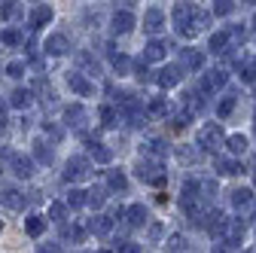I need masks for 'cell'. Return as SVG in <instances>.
Returning a JSON list of instances; mask_svg holds the SVG:
<instances>
[{"instance_id": "cell-1", "label": "cell", "mask_w": 256, "mask_h": 253, "mask_svg": "<svg viewBox=\"0 0 256 253\" xmlns=\"http://www.w3.org/2000/svg\"><path fill=\"white\" fill-rule=\"evenodd\" d=\"M134 174L144 183H150V186H165L168 183V174L162 171V159H150V156H140V159H138Z\"/></svg>"}, {"instance_id": "cell-2", "label": "cell", "mask_w": 256, "mask_h": 253, "mask_svg": "<svg viewBox=\"0 0 256 253\" xmlns=\"http://www.w3.org/2000/svg\"><path fill=\"white\" fill-rule=\"evenodd\" d=\"M92 177V159L86 156H70L68 165H64V180L68 183H82Z\"/></svg>"}, {"instance_id": "cell-3", "label": "cell", "mask_w": 256, "mask_h": 253, "mask_svg": "<svg viewBox=\"0 0 256 253\" xmlns=\"http://www.w3.org/2000/svg\"><path fill=\"white\" fill-rule=\"evenodd\" d=\"M226 140L222 138V128H220V122H208V125H202L198 128V150L202 152H216V146Z\"/></svg>"}, {"instance_id": "cell-4", "label": "cell", "mask_w": 256, "mask_h": 253, "mask_svg": "<svg viewBox=\"0 0 256 253\" xmlns=\"http://www.w3.org/2000/svg\"><path fill=\"white\" fill-rule=\"evenodd\" d=\"M68 86H70L74 94H80V98H92L94 94V82L82 70H68Z\"/></svg>"}, {"instance_id": "cell-5", "label": "cell", "mask_w": 256, "mask_h": 253, "mask_svg": "<svg viewBox=\"0 0 256 253\" xmlns=\"http://www.w3.org/2000/svg\"><path fill=\"white\" fill-rule=\"evenodd\" d=\"M244 232H247V226L241 223V220H229V223H226V229H222V244H226L229 250H235L241 241H244Z\"/></svg>"}, {"instance_id": "cell-6", "label": "cell", "mask_w": 256, "mask_h": 253, "mask_svg": "<svg viewBox=\"0 0 256 253\" xmlns=\"http://www.w3.org/2000/svg\"><path fill=\"white\" fill-rule=\"evenodd\" d=\"M52 18H55V10H52L49 4H37L34 10H30V16H28V24H30V30H40V28H46Z\"/></svg>"}, {"instance_id": "cell-7", "label": "cell", "mask_w": 256, "mask_h": 253, "mask_svg": "<svg viewBox=\"0 0 256 253\" xmlns=\"http://www.w3.org/2000/svg\"><path fill=\"white\" fill-rule=\"evenodd\" d=\"M86 119H88V110H86L82 104H70V107H64V125H68V128L82 132V128H86Z\"/></svg>"}, {"instance_id": "cell-8", "label": "cell", "mask_w": 256, "mask_h": 253, "mask_svg": "<svg viewBox=\"0 0 256 253\" xmlns=\"http://www.w3.org/2000/svg\"><path fill=\"white\" fill-rule=\"evenodd\" d=\"M226 82H229V74H226V70H208V74L198 80V88H202L204 94H210V92L222 88Z\"/></svg>"}, {"instance_id": "cell-9", "label": "cell", "mask_w": 256, "mask_h": 253, "mask_svg": "<svg viewBox=\"0 0 256 253\" xmlns=\"http://www.w3.org/2000/svg\"><path fill=\"white\" fill-rule=\"evenodd\" d=\"M180 80H183V64H168V68L158 70V76H156V82L162 88H174Z\"/></svg>"}, {"instance_id": "cell-10", "label": "cell", "mask_w": 256, "mask_h": 253, "mask_svg": "<svg viewBox=\"0 0 256 253\" xmlns=\"http://www.w3.org/2000/svg\"><path fill=\"white\" fill-rule=\"evenodd\" d=\"M134 24H138V18H134V12H128V10L113 12V22H110L113 34H128V30H134Z\"/></svg>"}, {"instance_id": "cell-11", "label": "cell", "mask_w": 256, "mask_h": 253, "mask_svg": "<svg viewBox=\"0 0 256 253\" xmlns=\"http://www.w3.org/2000/svg\"><path fill=\"white\" fill-rule=\"evenodd\" d=\"M12 174L18 177V180H30L34 177V159L30 156H12Z\"/></svg>"}, {"instance_id": "cell-12", "label": "cell", "mask_w": 256, "mask_h": 253, "mask_svg": "<svg viewBox=\"0 0 256 253\" xmlns=\"http://www.w3.org/2000/svg\"><path fill=\"white\" fill-rule=\"evenodd\" d=\"M43 52L46 55H64V52H70V40L64 34H49L43 43Z\"/></svg>"}, {"instance_id": "cell-13", "label": "cell", "mask_w": 256, "mask_h": 253, "mask_svg": "<svg viewBox=\"0 0 256 253\" xmlns=\"http://www.w3.org/2000/svg\"><path fill=\"white\" fill-rule=\"evenodd\" d=\"M88 159H94L98 165H110L113 162V150L101 140H88Z\"/></svg>"}, {"instance_id": "cell-14", "label": "cell", "mask_w": 256, "mask_h": 253, "mask_svg": "<svg viewBox=\"0 0 256 253\" xmlns=\"http://www.w3.org/2000/svg\"><path fill=\"white\" fill-rule=\"evenodd\" d=\"M168 49H171V46H168L165 40H156V37H152V40L144 46V58H146V61H165V58H168Z\"/></svg>"}, {"instance_id": "cell-15", "label": "cell", "mask_w": 256, "mask_h": 253, "mask_svg": "<svg viewBox=\"0 0 256 253\" xmlns=\"http://www.w3.org/2000/svg\"><path fill=\"white\" fill-rule=\"evenodd\" d=\"M162 28H165V12H162V10H146V12H144V30H146V34L156 37Z\"/></svg>"}, {"instance_id": "cell-16", "label": "cell", "mask_w": 256, "mask_h": 253, "mask_svg": "<svg viewBox=\"0 0 256 253\" xmlns=\"http://www.w3.org/2000/svg\"><path fill=\"white\" fill-rule=\"evenodd\" d=\"M146 220H150V214H146L144 204H132V208L125 210V226H132V229H140Z\"/></svg>"}, {"instance_id": "cell-17", "label": "cell", "mask_w": 256, "mask_h": 253, "mask_svg": "<svg viewBox=\"0 0 256 253\" xmlns=\"http://www.w3.org/2000/svg\"><path fill=\"white\" fill-rule=\"evenodd\" d=\"M88 232H92V235H101V238L110 235V232H113V220L104 216V214H94V216L88 220Z\"/></svg>"}, {"instance_id": "cell-18", "label": "cell", "mask_w": 256, "mask_h": 253, "mask_svg": "<svg viewBox=\"0 0 256 253\" xmlns=\"http://www.w3.org/2000/svg\"><path fill=\"white\" fill-rule=\"evenodd\" d=\"M0 204H6L10 210H22L24 208V196L18 192L16 186H6L4 192H0Z\"/></svg>"}, {"instance_id": "cell-19", "label": "cell", "mask_w": 256, "mask_h": 253, "mask_svg": "<svg viewBox=\"0 0 256 253\" xmlns=\"http://www.w3.org/2000/svg\"><path fill=\"white\" fill-rule=\"evenodd\" d=\"M140 152L150 156V159H162V156L168 152V144H165V140H158V138H150V140L140 144Z\"/></svg>"}, {"instance_id": "cell-20", "label": "cell", "mask_w": 256, "mask_h": 253, "mask_svg": "<svg viewBox=\"0 0 256 253\" xmlns=\"http://www.w3.org/2000/svg\"><path fill=\"white\" fill-rule=\"evenodd\" d=\"M180 64L189 68V70H202V68H204V55L196 52V49H183V52H180Z\"/></svg>"}, {"instance_id": "cell-21", "label": "cell", "mask_w": 256, "mask_h": 253, "mask_svg": "<svg viewBox=\"0 0 256 253\" xmlns=\"http://www.w3.org/2000/svg\"><path fill=\"white\" fill-rule=\"evenodd\" d=\"M24 232H28L30 238H40V235L46 232V216H40V214H28V220H24Z\"/></svg>"}, {"instance_id": "cell-22", "label": "cell", "mask_w": 256, "mask_h": 253, "mask_svg": "<svg viewBox=\"0 0 256 253\" xmlns=\"http://www.w3.org/2000/svg\"><path fill=\"white\" fill-rule=\"evenodd\" d=\"M229 43H232V37H229V30H220V34H214V37H210L208 49H210L214 55H226V52H229Z\"/></svg>"}, {"instance_id": "cell-23", "label": "cell", "mask_w": 256, "mask_h": 253, "mask_svg": "<svg viewBox=\"0 0 256 253\" xmlns=\"http://www.w3.org/2000/svg\"><path fill=\"white\" fill-rule=\"evenodd\" d=\"M244 168H241V162L238 159H216V174L220 177H235V174H241Z\"/></svg>"}, {"instance_id": "cell-24", "label": "cell", "mask_w": 256, "mask_h": 253, "mask_svg": "<svg viewBox=\"0 0 256 253\" xmlns=\"http://www.w3.org/2000/svg\"><path fill=\"white\" fill-rule=\"evenodd\" d=\"M107 49H110V46H107ZM110 64H113V70H116L119 76H125L128 70H132V68H134V64H132V58H128V55H122V52L116 55L113 49H110Z\"/></svg>"}, {"instance_id": "cell-25", "label": "cell", "mask_w": 256, "mask_h": 253, "mask_svg": "<svg viewBox=\"0 0 256 253\" xmlns=\"http://www.w3.org/2000/svg\"><path fill=\"white\" fill-rule=\"evenodd\" d=\"M30 101H34V94H30V88H16V92L10 94V107H12V110H24Z\"/></svg>"}, {"instance_id": "cell-26", "label": "cell", "mask_w": 256, "mask_h": 253, "mask_svg": "<svg viewBox=\"0 0 256 253\" xmlns=\"http://www.w3.org/2000/svg\"><path fill=\"white\" fill-rule=\"evenodd\" d=\"M34 159L43 162V165H52V162H55V150H52L46 140H37V144H34Z\"/></svg>"}, {"instance_id": "cell-27", "label": "cell", "mask_w": 256, "mask_h": 253, "mask_svg": "<svg viewBox=\"0 0 256 253\" xmlns=\"http://www.w3.org/2000/svg\"><path fill=\"white\" fill-rule=\"evenodd\" d=\"M18 16H22V0H4V4H0V18L4 22H12Z\"/></svg>"}, {"instance_id": "cell-28", "label": "cell", "mask_w": 256, "mask_h": 253, "mask_svg": "<svg viewBox=\"0 0 256 253\" xmlns=\"http://www.w3.org/2000/svg\"><path fill=\"white\" fill-rule=\"evenodd\" d=\"M107 189H113V192H125V189H128L125 171H107Z\"/></svg>"}, {"instance_id": "cell-29", "label": "cell", "mask_w": 256, "mask_h": 253, "mask_svg": "<svg viewBox=\"0 0 256 253\" xmlns=\"http://www.w3.org/2000/svg\"><path fill=\"white\" fill-rule=\"evenodd\" d=\"M86 235H88V226H82V223H70V226H64V238H70L74 244H82V241H86Z\"/></svg>"}, {"instance_id": "cell-30", "label": "cell", "mask_w": 256, "mask_h": 253, "mask_svg": "<svg viewBox=\"0 0 256 253\" xmlns=\"http://www.w3.org/2000/svg\"><path fill=\"white\" fill-rule=\"evenodd\" d=\"M68 210H70L68 202H52L49 204V220L52 223H64V220H68Z\"/></svg>"}, {"instance_id": "cell-31", "label": "cell", "mask_w": 256, "mask_h": 253, "mask_svg": "<svg viewBox=\"0 0 256 253\" xmlns=\"http://www.w3.org/2000/svg\"><path fill=\"white\" fill-rule=\"evenodd\" d=\"M232 204H235V208H247V204H253V192H250L247 186L232 189Z\"/></svg>"}, {"instance_id": "cell-32", "label": "cell", "mask_w": 256, "mask_h": 253, "mask_svg": "<svg viewBox=\"0 0 256 253\" xmlns=\"http://www.w3.org/2000/svg\"><path fill=\"white\" fill-rule=\"evenodd\" d=\"M165 250H168V253H186V250H189L186 235H180V232H177V235H171V238L165 241Z\"/></svg>"}, {"instance_id": "cell-33", "label": "cell", "mask_w": 256, "mask_h": 253, "mask_svg": "<svg viewBox=\"0 0 256 253\" xmlns=\"http://www.w3.org/2000/svg\"><path fill=\"white\" fill-rule=\"evenodd\" d=\"M226 146H229L232 156H244L247 152V138L244 134H232V138H226Z\"/></svg>"}, {"instance_id": "cell-34", "label": "cell", "mask_w": 256, "mask_h": 253, "mask_svg": "<svg viewBox=\"0 0 256 253\" xmlns=\"http://www.w3.org/2000/svg\"><path fill=\"white\" fill-rule=\"evenodd\" d=\"M98 116H101V125H104V128H113V125L119 122V113H116V107H110V104H104V107L98 110Z\"/></svg>"}, {"instance_id": "cell-35", "label": "cell", "mask_w": 256, "mask_h": 253, "mask_svg": "<svg viewBox=\"0 0 256 253\" xmlns=\"http://www.w3.org/2000/svg\"><path fill=\"white\" fill-rule=\"evenodd\" d=\"M64 202H68L70 208H82V204H88V192H86V189H76V186H74Z\"/></svg>"}, {"instance_id": "cell-36", "label": "cell", "mask_w": 256, "mask_h": 253, "mask_svg": "<svg viewBox=\"0 0 256 253\" xmlns=\"http://www.w3.org/2000/svg\"><path fill=\"white\" fill-rule=\"evenodd\" d=\"M104 202H107V189L104 186H94V189H88V204L98 210V208H104Z\"/></svg>"}, {"instance_id": "cell-37", "label": "cell", "mask_w": 256, "mask_h": 253, "mask_svg": "<svg viewBox=\"0 0 256 253\" xmlns=\"http://www.w3.org/2000/svg\"><path fill=\"white\" fill-rule=\"evenodd\" d=\"M146 110H150V116H168V98H152L146 104Z\"/></svg>"}, {"instance_id": "cell-38", "label": "cell", "mask_w": 256, "mask_h": 253, "mask_svg": "<svg viewBox=\"0 0 256 253\" xmlns=\"http://www.w3.org/2000/svg\"><path fill=\"white\" fill-rule=\"evenodd\" d=\"M0 40H4L6 46H22V30H16V28H6L4 34H0Z\"/></svg>"}, {"instance_id": "cell-39", "label": "cell", "mask_w": 256, "mask_h": 253, "mask_svg": "<svg viewBox=\"0 0 256 253\" xmlns=\"http://www.w3.org/2000/svg\"><path fill=\"white\" fill-rule=\"evenodd\" d=\"M177 159H180L183 165L198 162V159H202V150H186V146H183V150H177Z\"/></svg>"}, {"instance_id": "cell-40", "label": "cell", "mask_w": 256, "mask_h": 253, "mask_svg": "<svg viewBox=\"0 0 256 253\" xmlns=\"http://www.w3.org/2000/svg\"><path fill=\"white\" fill-rule=\"evenodd\" d=\"M146 64H150V61H146V58H140V61H134V68H132V70H134V76H138L140 82L152 80V76H150V68H146Z\"/></svg>"}, {"instance_id": "cell-41", "label": "cell", "mask_w": 256, "mask_h": 253, "mask_svg": "<svg viewBox=\"0 0 256 253\" xmlns=\"http://www.w3.org/2000/svg\"><path fill=\"white\" fill-rule=\"evenodd\" d=\"M232 110H235V98H232V94H229V98H222V101L216 104V116H220V119H226Z\"/></svg>"}, {"instance_id": "cell-42", "label": "cell", "mask_w": 256, "mask_h": 253, "mask_svg": "<svg viewBox=\"0 0 256 253\" xmlns=\"http://www.w3.org/2000/svg\"><path fill=\"white\" fill-rule=\"evenodd\" d=\"M76 64H80V68H88L92 74H98V61H94L88 52H80V55H76Z\"/></svg>"}, {"instance_id": "cell-43", "label": "cell", "mask_w": 256, "mask_h": 253, "mask_svg": "<svg viewBox=\"0 0 256 253\" xmlns=\"http://www.w3.org/2000/svg\"><path fill=\"white\" fill-rule=\"evenodd\" d=\"M235 10L232 0H214V16H229Z\"/></svg>"}, {"instance_id": "cell-44", "label": "cell", "mask_w": 256, "mask_h": 253, "mask_svg": "<svg viewBox=\"0 0 256 253\" xmlns=\"http://www.w3.org/2000/svg\"><path fill=\"white\" fill-rule=\"evenodd\" d=\"M186 122H189V110L177 113V116L171 119V132H183V128H186Z\"/></svg>"}, {"instance_id": "cell-45", "label": "cell", "mask_w": 256, "mask_h": 253, "mask_svg": "<svg viewBox=\"0 0 256 253\" xmlns=\"http://www.w3.org/2000/svg\"><path fill=\"white\" fill-rule=\"evenodd\" d=\"M6 76L22 80V76H24V64H22V61H10V64H6Z\"/></svg>"}, {"instance_id": "cell-46", "label": "cell", "mask_w": 256, "mask_h": 253, "mask_svg": "<svg viewBox=\"0 0 256 253\" xmlns=\"http://www.w3.org/2000/svg\"><path fill=\"white\" fill-rule=\"evenodd\" d=\"M162 232H165V229H162V223H150V229H146V238L156 244L158 238H162Z\"/></svg>"}, {"instance_id": "cell-47", "label": "cell", "mask_w": 256, "mask_h": 253, "mask_svg": "<svg viewBox=\"0 0 256 253\" xmlns=\"http://www.w3.org/2000/svg\"><path fill=\"white\" fill-rule=\"evenodd\" d=\"M37 253H64V247H61V244L46 241V244H40V247H37Z\"/></svg>"}, {"instance_id": "cell-48", "label": "cell", "mask_w": 256, "mask_h": 253, "mask_svg": "<svg viewBox=\"0 0 256 253\" xmlns=\"http://www.w3.org/2000/svg\"><path fill=\"white\" fill-rule=\"evenodd\" d=\"M119 253H144V247H140V244H138V241H125V244H122V250H119Z\"/></svg>"}, {"instance_id": "cell-49", "label": "cell", "mask_w": 256, "mask_h": 253, "mask_svg": "<svg viewBox=\"0 0 256 253\" xmlns=\"http://www.w3.org/2000/svg\"><path fill=\"white\" fill-rule=\"evenodd\" d=\"M43 132H49V134H52L55 140L61 138V128H55V125H49V122H43Z\"/></svg>"}, {"instance_id": "cell-50", "label": "cell", "mask_w": 256, "mask_h": 253, "mask_svg": "<svg viewBox=\"0 0 256 253\" xmlns=\"http://www.w3.org/2000/svg\"><path fill=\"white\" fill-rule=\"evenodd\" d=\"M12 156H16V152H12L10 146H0V159H10V162H12Z\"/></svg>"}, {"instance_id": "cell-51", "label": "cell", "mask_w": 256, "mask_h": 253, "mask_svg": "<svg viewBox=\"0 0 256 253\" xmlns=\"http://www.w3.org/2000/svg\"><path fill=\"white\" fill-rule=\"evenodd\" d=\"M6 125H10V119H6V110L0 107V128H6Z\"/></svg>"}, {"instance_id": "cell-52", "label": "cell", "mask_w": 256, "mask_h": 253, "mask_svg": "<svg viewBox=\"0 0 256 253\" xmlns=\"http://www.w3.org/2000/svg\"><path fill=\"white\" fill-rule=\"evenodd\" d=\"M253 220H256V202H253Z\"/></svg>"}, {"instance_id": "cell-53", "label": "cell", "mask_w": 256, "mask_h": 253, "mask_svg": "<svg viewBox=\"0 0 256 253\" xmlns=\"http://www.w3.org/2000/svg\"><path fill=\"white\" fill-rule=\"evenodd\" d=\"M247 4H250V6H256V0H247Z\"/></svg>"}, {"instance_id": "cell-54", "label": "cell", "mask_w": 256, "mask_h": 253, "mask_svg": "<svg viewBox=\"0 0 256 253\" xmlns=\"http://www.w3.org/2000/svg\"><path fill=\"white\" fill-rule=\"evenodd\" d=\"M253 132H256V116H253Z\"/></svg>"}, {"instance_id": "cell-55", "label": "cell", "mask_w": 256, "mask_h": 253, "mask_svg": "<svg viewBox=\"0 0 256 253\" xmlns=\"http://www.w3.org/2000/svg\"><path fill=\"white\" fill-rule=\"evenodd\" d=\"M101 253H113V250H101Z\"/></svg>"}, {"instance_id": "cell-56", "label": "cell", "mask_w": 256, "mask_h": 253, "mask_svg": "<svg viewBox=\"0 0 256 253\" xmlns=\"http://www.w3.org/2000/svg\"><path fill=\"white\" fill-rule=\"evenodd\" d=\"M0 232H4V223H0Z\"/></svg>"}, {"instance_id": "cell-57", "label": "cell", "mask_w": 256, "mask_h": 253, "mask_svg": "<svg viewBox=\"0 0 256 253\" xmlns=\"http://www.w3.org/2000/svg\"><path fill=\"white\" fill-rule=\"evenodd\" d=\"M253 28H256V18H253Z\"/></svg>"}, {"instance_id": "cell-58", "label": "cell", "mask_w": 256, "mask_h": 253, "mask_svg": "<svg viewBox=\"0 0 256 253\" xmlns=\"http://www.w3.org/2000/svg\"><path fill=\"white\" fill-rule=\"evenodd\" d=\"M80 253H88V250H80Z\"/></svg>"}, {"instance_id": "cell-59", "label": "cell", "mask_w": 256, "mask_h": 253, "mask_svg": "<svg viewBox=\"0 0 256 253\" xmlns=\"http://www.w3.org/2000/svg\"><path fill=\"white\" fill-rule=\"evenodd\" d=\"M253 183H256V174H253Z\"/></svg>"}]
</instances>
